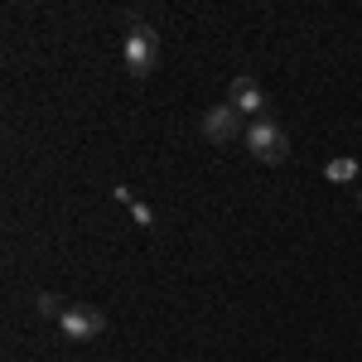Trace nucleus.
<instances>
[{
    "label": "nucleus",
    "mask_w": 362,
    "mask_h": 362,
    "mask_svg": "<svg viewBox=\"0 0 362 362\" xmlns=\"http://www.w3.org/2000/svg\"><path fill=\"white\" fill-rule=\"evenodd\" d=\"M112 198H116V203H126V208H131V203H136V194H131V189H126V184H116V189H112Z\"/></svg>",
    "instance_id": "9"
},
{
    "label": "nucleus",
    "mask_w": 362,
    "mask_h": 362,
    "mask_svg": "<svg viewBox=\"0 0 362 362\" xmlns=\"http://www.w3.org/2000/svg\"><path fill=\"white\" fill-rule=\"evenodd\" d=\"M58 329L73 338V343H92V338L107 334V314L92 305H68L63 309V319H58Z\"/></svg>",
    "instance_id": "3"
},
{
    "label": "nucleus",
    "mask_w": 362,
    "mask_h": 362,
    "mask_svg": "<svg viewBox=\"0 0 362 362\" xmlns=\"http://www.w3.org/2000/svg\"><path fill=\"white\" fill-rule=\"evenodd\" d=\"M121 58H126V73L145 83V78L155 73V63H160V34H155V25H136V29H126Z\"/></svg>",
    "instance_id": "1"
},
{
    "label": "nucleus",
    "mask_w": 362,
    "mask_h": 362,
    "mask_svg": "<svg viewBox=\"0 0 362 362\" xmlns=\"http://www.w3.org/2000/svg\"><path fill=\"white\" fill-rule=\"evenodd\" d=\"M34 309H39V314H44V319H63V300H58V295H49V290H44V295H34Z\"/></svg>",
    "instance_id": "7"
},
{
    "label": "nucleus",
    "mask_w": 362,
    "mask_h": 362,
    "mask_svg": "<svg viewBox=\"0 0 362 362\" xmlns=\"http://www.w3.org/2000/svg\"><path fill=\"white\" fill-rule=\"evenodd\" d=\"M247 150L261 160V165H285L290 160V136H285V126L280 121H251L247 126Z\"/></svg>",
    "instance_id": "2"
},
{
    "label": "nucleus",
    "mask_w": 362,
    "mask_h": 362,
    "mask_svg": "<svg viewBox=\"0 0 362 362\" xmlns=\"http://www.w3.org/2000/svg\"><path fill=\"white\" fill-rule=\"evenodd\" d=\"M131 218H136L140 227H155V208H150V203H140V198H136V203H131Z\"/></svg>",
    "instance_id": "8"
},
{
    "label": "nucleus",
    "mask_w": 362,
    "mask_h": 362,
    "mask_svg": "<svg viewBox=\"0 0 362 362\" xmlns=\"http://www.w3.org/2000/svg\"><path fill=\"white\" fill-rule=\"evenodd\" d=\"M203 136L213 140V145H227V140L247 136V126H242V112H237L232 102H218V107H208V112H203Z\"/></svg>",
    "instance_id": "5"
},
{
    "label": "nucleus",
    "mask_w": 362,
    "mask_h": 362,
    "mask_svg": "<svg viewBox=\"0 0 362 362\" xmlns=\"http://www.w3.org/2000/svg\"><path fill=\"white\" fill-rule=\"evenodd\" d=\"M324 179H329V184H353V179H358V160H348V155H334V160L324 165Z\"/></svg>",
    "instance_id": "6"
},
{
    "label": "nucleus",
    "mask_w": 362,
    "mask_h": 362,
    "mask_svg": "<svg viewBox=\"0 0 362 362\" xmlns=\"http://www.w3.org/2000/svg\"><path fill=\"white\" fill-rule=\"evenodd\" d=\"M358 208H362V194H358Z\"/></svg>",
    "instance_id": "10"
},
{
    "label": "nucleus",
    "mask_w": 362,
    "mask_h": 362,
    "mask_svg": "<svg viewBox=\"0 0 362 362\" xmlns=\"http://www.w3.org/2000/svg\"><path fill=\"white\" fill-rule=\"evenodd\" d=\"M227 102H232V107H237L242 116H251V121H266V116H271V97L261 92V83H256L251 73L232 78V92H227Z\"/></svg>",
    "instance_id": "4"
}]
</instances>
